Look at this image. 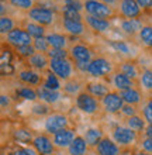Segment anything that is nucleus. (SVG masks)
Here are the masks:
<instances>
[{
    "label": "nucleus",
    "instance_id": "nucleus-1",
    "mask_svg": "<svg viewBox=\"0 0 152 155\" xmlns=\"http://www.w3.org/2000/svg\"><path fill=\"white\" fill-rule=\"evenodd\" d=\"M69 58L75 64V68L86 72L87 66L93 59V51L85 44H75L69 49Z\"/></svg>",
    "mask_w": 152,
    "mask_h": 155
},
{
    "label": "nucleus",
    "instance_id": "nucleus-2",
    "mask_svg": "<svg viewBox=\"0 0 152 155\" xmlns=\"http://www.w3.org/2000/svg\"><path fill=\"white\" fill-rule=\"evenodd\" d=\"M111 138L121 148L132 147L137 143H140V134L131 130V128H128L125 124L124 126H115L111 130Z\"/></svg>",
    "mask_w": 152,
    "mask_h": 155
},
{
    "label": "nucleus",
    "instance_id": "nucleus-3",
    "mask_svg": "<svg viewBox=\"0 0 152 155\" xmlns=\"http://www.w3.org/2000/svg\"><path fill=\"white\" fill-rule=\"evenodd\" d=\"M75 106H76V109L79 111H82L83 114H87V116L96 114L99 111V109L102 107L99 99L93 97L90 93H87L86 90H82L75 97Z\"/></svg>",
    "mask_w": 152,
    "mask_h": 155
},
{
    "label": "nucleus",
    "instance_id": "nucleus-4",
    "mask_svg": "<svg viewBox=\"0 0 152 155\" xmlns=\"http://www.w3.org/2000/svg\"><path fill=\"white\" fill-rule=\"evenodd\" d=\"M48 69L57 75L61 81L68 82L70 79H73L76 68H75V64L72 62V59L68 58V59H51Z\"/></svg>",
    "mask_w": 152,
    "mask_h": 155
},
{
    "label": "nucleus",
    "instance_id": "nucleus-5",
    "mask_svg": "<svg viewBox=\"0 0 152 155\" xmlns=\"http://www.w3.org/2000/svg\"><path fill=\"white\" fill-rule=\"evenodd\" d=\"M70 121L68 116L63 114V113H59V111H53L45 117V121H44V130H45L47 134L53 135L58 131L63 130V128H69Z\"/></svg>",
    "mask_w": 152,
    "mask_h": 155
},
{
    "label": "nucleus",
    "instance_id": "nucleus-6",
    "mask_svg": "<svg viewBox=\"0 0 152 155\" xmlns=\"http://www.w3.org/2000/svg\"><path fill=\"white\" fill-rule=\"evenodd\" d=\"M113 64H111L107 58L104 57H96L92 59V62L87 66L86 74L90 75L92 78H96V79H100V78H106L107 75L110 76L113 74Z\"/></svg>",
    "mask_w": 152,
    "mask_h": 155
},
{
    "label": "nucleus",
    "instance_id": "nucleus-7",
    "mask_svg": "<svg viewBox=\"0 0 152 155\" xmlns=\"http://www.w3.org/2000/svg\"><path fill=\"white\" fill-rule=\"evenodd\" d=\"M28 14V18L37 24L41 25H51L55 21V13H53L52 8L45 7L42 4H35L30 12H27Z\"/></svg>",
    "mask_w": 152,
    "mask_h": 155
},
{
    "label": "nucleus",
    "instance_id": "nucleus-8",
    "mask_svg": "<svg viewBox=\"0 0 152 155\" xmlns=\"http://www.w3.org/2000/svg\"><path fill=\"white\" fill-rule=\"evenodd\" d=\"M83 8L86 14L93 17H100V18H111L114 16L113 7L108 4L103 3L100 0H85L83 2Z\"/></svg>",
    "mask_w": 152,
    "mask_h": 155
},
{
    "label": "nucleus",
    "instance_id": "nucleus-9",
    "mask_svg": "<svg viewBox=\"0 0 152 155\" xmlns=\"http://www.w3.org/2000/svg\"><path fill=\"white\" fill-rule=\"evenodd\" d=\"M100 106L107 114H118L124 106V100L121 97L120 92L111 90L110 93H107L104 97L100 100Z\"/></svg>",
    "mask_w": 152,
    "mask_h": 155
},
{
    "label": "nucleus",
    "instance_id": "nucleus-10",
    "mask_svg": "<svg viewBox=\"0 0 152 155\" xmlns=\"http://www.w3.org/2000/svg\"><path fill=\"white\" fill-rule=\"evenodd\" d=\"M31 147L38 152V155H53L55 150H57V147H55V144L52 141V135L47 134V133L34 135Z\"/></svg>",
    "mask_w": 152,
    "mask_h": 155
},
{
    "label": "nucleus",
    "instance_id": "nucleus-11",
    "mask_svg": "<svg viewBox=\"0 0 152 155\" xmlns=\"http://www.w3.org/2000/svg\"><path fill=\"white\" fill-rule=\"evenodd\" d=\"M6 41H7L8 45H11L13 48H17V47H23V45H31L34 38L27 33L25 28L16 27L8 34H6Z\"/></svg>",
    "mask_w": 152,
    "mask_h": 155
},
{
    "label": "nucleus",
    "instance_id": "nucleus-12",
    "mask_svg": "<svg viewBox=\"0 0 152 155\" xmlns=\"http://www.w3.org/2000/svg\"><path fill=\"white\" fill-rule=\"evenodd\" d=\"M76 135H78L76 131L69 127V128H63V130L55 133L52 135V141L58 150H68L70 144L73 143V140L76 138Z\"/></svg>",
    "mask_w": 152,
    "mask_h": 155
},
{
    "label": "nucleus",
    "instance_id": "nucleus-13",
    "mask_svg": "<svg viewBox=\"0 0 152 155\" xmlns=\"http://www.w3.org/2000/svg\"><path fill=\"white\" fill-rule=\"evenodd\" d=\"M123 148L115 143L111 137L104 135V138L100 141L95 148L96 155H120Z\"/></svg>",
    "mask_w": 152,
    "mask_h": 155
},
{
    "label": "nucleus",
    "instance_id": "nucleus-14",
    "mask_svg": "<svg viewBox=\"0 0 152 155\" xmlns=\"http://www.w3.org/2000/svg\"><path fill=\"white\" fill-rule=\"evenodd\" d=\"M118 8L125 18H138L142 13V8L137 3V0H120Z\"/></svg>",
    "mask_w": 152,
    "mask_h": 155
},
{
    "label": "nucleus",
    "instance_id": "nucleus-15",
    "mask_svg": "<svg viewBox=\"0 0 152 155\" xmlns=\"http://www.w3.org/2000/svg\"><path fill=\"white\" fill-rule=\"evenodd\" d=\"M111 85L114 86V89L117 92H123V90L131 89V87H135V81H132L131 78H128L127 75H124L123 72H113L111 74Z\"/></svg>",
    "mask_w": 152,
    "mask_h": 155
},
{
    "label": "nucleus",
    "instance_id": "nucleus-16",
    "mask_svg": "<svg viewBox=\"0 0 152 155\" xmlns=\"http://www.w3.org/2000/svg\"><path fill=\"white\" fill-rule=\"evenodd\" d=\"M17 78L21 83H24L27 86H40L42 85V75L35 72L34 69H23L17 74Z\"/></svg>",
    "mask_w": 152,
    "mask_h": 155
},
{
    "label": "nucleus",
    "instance_id": "nucleus-17",
    "mask_svg": "<svg viewBox=\"0 0 152 155\" xmlns=\"http://www.w3.org/2000/svg\"><path fill=\"white\" fill-rule=\"evenodd\" d=\"M85 90H86L87 93H90L93 97L99 99V100H102L107 93H110L111 92L110 86L107 85V83H104V82H100V81H93V82L86 83Z\"/></svg>",
    "mask_w": 152,
    "mask_h": 155
},
{
    "label": "nucleus",
    "instance_id": "nucleus-18",
    "mask_svg": "<svg viewBox=\"0 0 152 155\" xmlns=\"http://www.w3.org/2000/svg\"><path fill=\"white\" fill-rule=\"evenodd\" d=\"M37 94H38V100L42 103H47V104H55L61 100L62 93L61 92H57V90H51L44 87L42 85L37 86Z\"/></svg>",
    "mask_w": 152,
    "mask_h": 155
},
{
    "label": "nucleus",
    "instance_id": "nucleus-19",
    "mask_svg": "<svg viewBox=\"0 0 152 155\" xmlns=\"http://www.w3.org/2000/svg\"><path fill=\"white\" fill-rule=\"evenodd\" d=\"M85 23H86V24L89 25L93 31H96V33H99V34L107 33V31L110 30V27H111L110 21L107 20V18L93 17V16H89V14L85 16Z\"/></svg>",
    "mask_w": 152,
    "mask_h": 155
},
{
    "label": "nucleus",
    "instance_id": "nucleus-20",
    "mask_svg": "<svg viewBox=\"0 0 152 155\" xmlns=\"http://www.w3.org/2000/svg\"><path fill=\"white\" fill-rule=\"evenodd\" d=\"M50 57L45 52H35L33 57L27 59V64L35 71H45L50 68Z\"/></svg>",
    "mask_w": 152,
    "mask_h": 155
},
{
    "label": "nucleus",
    "instance_id": "nucleus-21",
    "mask_svg": "<svg viewBox=\"0 0 152 155\" xmlns=\"http://www.w3.org/2000/svg\"><path fill=\"white\" fill-rule=\"evenodd\" d=\"M83 138L86 140L89 148H96V145L104 138V133L99 127H89L83 133Z\"/></svg>",
    "mask_w": 152,
    "mask_h": 155
},
{
    "label": "nucleus",
    "instance_id": "nucleus-22",
    "mask_svg": "<svg viewBox=\"0 0 152 155\" xmlns=\"http://www.w3.org/2000/svg\"><path fill=\"white\" fill-rule=\"evenodd\" d=\"M121 94V97H123L124 103H127V104H132V106H138L142 103L144 100V94L141 92L138 87H131V89H127V90H123V92H120Z\"/></svg>",
    "mask_w": 152,
    "mask_h": 155
},
{
    "label": "nucleus",
    "instance_id": "nucleus-23",
    "mask_svg": "<svg viewBox=\"0 0 152 155\" xmlns=\"http://www.w3.org/2000/svg\"><path fill=\"white\" fill-rule=\"evenodd\" d=\"M120 25H121V30L128 35L140 34V31L144 27V24H142V21L140 18H124V20H121Z\"/></svg>",
    "mask_w": 152,
    "mask_h": 155
},
{
    "label": "nucleus",
    "instance_id": "nucleus-24",
    "mask_svg": "<svg viewBox=\"0 0 152 155\" xmlns=\"http://www.w3.org/2000/svg\"><path fill=\"white\" fill-rule=\"evenodd\" d=\"M125 126L128 128L134 130L135 133H138V134H141V133L144 134L148 123H147V120H145V117L142 114H135V116H132V117L125 118Z\"/></svg>",
    "mask_w": 152,
    "mask_h": 155
},
{
    "label": "nucleus",
    "instance_id": "nucleus-25",
    "mask_svg": "<svg viewBox=\"0 0 152 155\" xmlns=\"http://www.w3.org/2000/svg\"><path fill=\"white\" fill-rule=\"evenodd\" d=\"M87 150H89V145L86 140L83 138V135H76L73 143L68 148V155H86Z\"/></svg>",
    "mask_w": 152,
    "mask_h": 155
},
{
    "label": "nucleus",
    "instance_id": "nucleus-26",
    "mask_svg": "<svg viewBox=\"0 0 152 155\" xmlns=\"http://www.w3.org/2000/svg\"><path fill=\"white\" fill-rule=\"evenodd\" d=\"M62 25L63 28L68 31L72 35H82L86 30V25H85V21H73V20H66V18H62Z\"/></svg>",
    "mask_w": 152,
    "mask_h": 155
},
{
    "label": "nucleus",
    "instance_id": "nucleus-27",
    "mask_svg": "<svg viewBox=\"0 0 152 155\" xmlns=\"http://www.w3.org/2000/svg\"><path fill=\"white\" fill-rule=\"evenodd\" d=\"M48 44H50L51 48H58V49H66V45H68V38L66 35L61 33H48L45 35Z\"/></svg>",
    "mask_w": 152,
    "mask_h": 155
},
{
    "label": "nucleus",
    "instance_id": "nucleus-28",
    "mask_svg": "<svg viewBox=\"0 0 152 155\" xmlns=\"http://www.w3.org/2000/svg\"><path fill=\"white\" fill-rule=\"evenodd\" d=\"M42 86L47 87V89H51V90H59L62 89V85H61V79L57 76L55 74H52L50 69L45 72L44 78H42Z\"/></svg>",
    "mask_w": 152,
    "mask_h": 155
},
{
    "label": "nucleus",
    "instance_id": "nucleus-29",
    "mask_svg": "<svg viewBox=\"0 0 152 155\" xmlns=\"http://www.w3.org/2000/svg\"><path fill=\"white\" fill-rule=\"evenodd\" d=\"M118 71H120V72H123L124 75H127L128 78H131L132 81H137V79L141 76L140 68L137 66L135 62H132V61L123 62V64L118 66Z\"/></svg>",
    "mask_w": 152,
    "mask_h": 155
},
{
    "label": "nucleus",
    "instance_id": "nucleus-30",
    "mask_svg": "<svg viewBox=\"0 0 152 155\" xmlns=\"http://www.w3.org/2000/svg\"><path fill=\"white\" fill-rule=\"evenodd\" d=\"M16 96L17 97L27 100V102H37L38 100V94H37V89L33 86H21L18 89H16Z\"/></svg>",
    "mask_w": 152,
    "mask_h": 155
},
{
    "label": "nucleus",
    "instance_id": "nucleus-31",
    "mask_svg": "<svg viewBox=\"0 0 152 155\" xmlns=\"http://www.w3.org/2000/svg\"><path fill=\"white\" fill-rule=\"evenodd\" d=\"M25 30H27V33L31 35V37L35 40V38H42L47 35V31H45V27L41 24H37V23H34V21H28V23H25Z\"/></svg>",
    "mask_w": 152,
    "mask_h": 155
},
{
    "label": "nucleus",
    "instance_id": "nucleus-32",
    "mask_svg": "<svg viewBox=\"0 0 152 155\" xmlns=\"http://www.w3.org/2000/svg\"><path fill=\"white\" fill-rule=\"evenodd\" d=\"M13 138L18 141V143L23 144H31L34 140V135L31 133V130H27V128H17V130L13 131Z\"/></svg>",
    "mask_w": 152,
    "mask_h": 155
},
{
    "label": "nucleus",
    "instance_id": "nucleus-33",
    "mask_svg": "<svg viewBox=\"0 0 152 155\" xmlns=\"http://www.w3.org/2000/svg\"><path fill=\"white\" fill-rule=\"evenodd\" d=\"M140 85L144 90H147V92H152V69L145 68V69L141 71Z\"/></svg>",
    "mask_w": 152,
    "mask_h": 155
},
{
    "label": "nucleus",
    "instance_id": "nucleus-34",
    "mask_svg": "<svg viewBox=\"0 0 152 155\" xmlns=\"http://www.w3.org/2000/svg\"><path fill=\"white\" fill-rule=\"evenodd\" d=\"M138 38H140V41L145 47L152 48V25H149V24L144 25L142 30L140 31V34H138Z\"/></svg>",
    "mask_w": 152,
    "mask_h": 155
},
{
    "label": "nucleus",
    "instance_id": "nucleus-35",
    "mask_svg": "<svg viewBox=\"0 0 152 155\" xmlns=\"http://www.w3.org/2000/svg\"><path fill=\"white\" fill-rule=\"evenodd\" d=\"M14 28H16V23H14V20H13L11 17H8V16L0 17V31H2L3 35L8 34Z\"/></svg>",
    "mask_w": 152,
    "mask_h": 155
},
{
    "label": "nucleus",
    "instance_id": "nucleus-36",
    "mask_svg": "<svg viewBox=\"0 0 152 155\" xmlns=\"http://www.w3.org/2000/svg\"><path fill=\"white\" fill-rule=\"evenodd\" d=\"M80 86H79V82H76L75 79H70V81L65 82V85H63V92L66 94H70V96H78L80 92Z\"/></svg>",
    "mask_w": 152,
    "mask_h": 155
},
{
    "label": "nucleus",
    "instance_id": "nucleus-37",
    "mask_svg": "<svg viewBox=\"0 0 152 155\" xmlns=\"http://www.w3.org/2000/svg\"><path fill=\"white\" fill-rule=\"evenodd\" d=\"M62 18L73 21H85V17L82 16V13L76 12V10H70V8H62Z\"/></svg>",
    "mask_w": 152,
    "mask_h": 155
},
{
    "label": "nucleus",
    "instance_id": "nucleus-38",
    "mask_svg": "<svg viewBox=\"0 0 152 155\" xmlns=\"http://www.w3.org/2000/svg\"><path fill=\"white\" fill-rule=\"evenodd\" d=\"M110 47L114 51L117 52H121V54H131V48H130V44H128L127 41H111L110 42Z\"/></svg>",
    "mask_w": 152,
    "mask_h": 155
},
{
    "label": "nucleus",
    "instance_id": "nucleus-39",
    "mask_svg": "<svg viewBox=\"0 0 152 155\" xmlns=\"http://www.w3.org/2000/svg\"><path fill=\"white\" fill-rule=\"evenodd\" d=\"M31 113H33V114H37V116H48L50 114V104L42 103V102H34Z\"/></svg>",
    "mask_w": 152,
    "mask_h": 155
},
{
    "label": "nucleus",
    "instance_id": "nucleus-40",
    "mask_svg": "<svg viewBox=\"0 0 152 155\" xmlns=\"http://www.w3.org/2000/svg\"><path fill=\"white\" fill-rule=\"evenodd\" d=\"M8 3L14 7L20 8V10H27V12H30L35 6L34 0H8Z\"/></svg>",
    "mask_w": 152,
    "mask_h": 155
},
{
    "label": "nucleus",
    "instance_id": "nucleus-41",
    "mask_svg": "<svg viewBox=\"0 0 152 155\" xmlns=\"http://www.w3.org/2000/svg\"><path fill=\"white\" fill-rule=\"evenodd\" d=\"M14 51H16L20 57L25 58V59H28V58H31L34 55V54L37 52L35 51V48H34V45H23V47H17V48H14Z\"/></svg>",
    "mask_w": 152,
    "mask_h": 155
},
{
    "label": "nucleus",
    "instance_id": "nucleus-42",
    "mask_svg": "<svg viewBox=\"0 0 152 155\" xmlns=\"http://www.w3.org/2000/svg\"><path fill=\"white\" fill-rule=\"evenodd\" d=\"M33 45H34V48H35V51L37 52H48L51 49L50 44H48V41H47L45 37H42V38H35V40L33 41Z\"/></svg>",
    "mask_w": 152,
    "mask_h": 155
},
{
    "label": "nucleus",
    "instance_id": "nucleus-43",
    "mask_svg": "<svg viewBox=\"0 0 152 155\" xmlns=\"http://www.w3.org/2000/svg\"><path fill=\"white\" fill-rule=\"evenodd\" d=\"M47 55L50 57V59H68L69 58V51L66 49H58V48H51Z\"/></svg>",
    "mask_w": 152,
    "mask_h": 155
},
{
    "label": "nucleus",
    "instance_id": "nucleus-44",
    "mask_svg": "<svg viewBox=\"0 0 152 155\" xmlns=\"http://www.w3.org/2000/svg\"><path fill=\"white\" fill-rule=\"evenodd\" d=\"M120 114L123 116V117H125V118L132 117V116L138 114V109H137V106L124 103V106H123V109H121V111H120Z\"/></svg>",
    "mask_w": 152,
    "mask_h": 155
},
{
    "label": "nucleus",
    "instance_id": "nucleus-45",
    "mask_svg": "<svg viewBox=\"0 0 152 155\" xmlns=\"http://www.w3.org/2000/svg\"><path fill=\"white\" fill-rule=\"evenodd\" d=\"M140 148L144 152L152 155V138H149L147 135H142L140 138Z\"/></svg>",
    "mask_w": 152,
    "mask_h": 155
},
{
    "label": "nucleus",
    "instance_id": "nucleus-46",
    "mask_svg": "<svg viewBox=\"0 0 152 155\" xmlns=\"http://www.w3.org/2000/svg\"><path fill=\"white\" fill-rule=\"evenodd\" d=\"M142 116L145 117L148 124H152V99H148L142 107Z\"/></svg>",
    "mask_w": 152,
    "mask_h": 155
},
{
    "label": "nucleus",
    "instance_id": "nucleus-47",
    "mask_svg": "<svg viewBox=\"0 0 152 155\" xmlns=\"http://www.w3.org/2000/svg\"><path fill=\"white\" fill-rule=\"evenodd\" d=\"M63 8H70V10H76V12H85L82 2H75V0H65L63 2Z\"/></svg>",
    "mask_w": 152,
    "mask_h": 155
},
{
    "label": "nucleus",
    "instance_id": "nucleus-48",
    "mask_svg": "<svg viewBox=\"0 0 152 155\" xmlns=\"http://www.w3.org/2000/svg\"><path fill=\"white\" fill-rule=\"evenodd\" d=\"M10 155H38V152L33 147H18Z\"/></svg>",
    "mask_w": 152,
    "mask_h": 155
},
{
    "label": "nucleus",
    "instance_id": "nucleus-49",
    "mask_svg": "<svg viewBox=\"0 0 152 155\" xmlns=\"http://www.w3.org/2000/svg\"><path fill=\"white\" fill-rule=\"evenodd\" d=\"M0 102H2V107L6 109V107H8L10 104H11V99H10V96H7V94L2 93V96H0Z\"/></svg>",
    "mask_w": 152,
    "mask_h": 155
},
{
    "label": "nucleus",
    "instance_id": "nucleus-50",
    "mask_svg": "<svg viewBox=\"0 0 152 155\" xmlns=\"http://www.w3.org/2000/svg\"><path fill=\"white\" fill-rule=\"evenodd\" d=\"M137 3L140 4L142 10H149L152 8V0H137Z\"/></svg>",
    "mask_w": 152,
    "mask_h": 155
},
{
    "label": "nucleus",
    "instance_id": "nucleus-51",
    "mask_svg": "<svg viewBox=\"0 0 152 155\" xmlns=\"http://www.w3.org/2000/svg\"><path fill=\"white\" fill-rule=\"evenodd\" d=\"M144 135L152 138V124H148V126H147V128H145V131H144Z\"/></svg>",
    "mask_w": 152,
    "mask_h": 155
},
{
    "label": "nucleus",
    "instance_id": "nucleus-52",
    "mask_svg": "<svg viewBox=\"0 0 152 155\" xmlns=\"http://www.w3.org/2000/svg\"><path fill=\"white\" fill-rule=\"evenodd\" d=\"M100 2H103V3L108 4V6H113V4L117 3V0H100Z\"/></svg>",
    "mask_w": 152,
    "mask_h": 155
},
{
    "label": "nucleus",
    "instance_id": "nucleus-53",
    "mask_svg": "<svg viewBox=\"0 0 152 155\" xmlns=\"http://www.w3.org/2000/svg\"><path fill=\"white\" fill-rule=\"evenodd\" d=\"M131 155H151V154H147V152H144L142 150H140V151H134V152H131Z\"/></svg>",
    "mask_w": 152,
    "mask_h": 155
},
{
    "label": "nucleus",
    "instance_id": "nucleus-54",
    "mask_svg": "<svg viewBox=\"0 0 152 155\" xmlns=\"http://www.w3.org/2000/svg\"><path fill=\"white\" fill-rule=\"evenodd\" d=\"M34 2H35V3H44L45 0H34Z\"/></svg>",
    "mask_w": 152,
    "mask_h": 155
},
{
    "label": "nucleus",
    "instance_id": "nucleus-55",
    "mask_svg": "<svg viewBox=\"0 0 152 155\" xmlns=\"http://www.w3.org/2000/svg\"><path fill=\"white\" fill-rule=\"evenodd\" d=\"M75 2H80V0H75Z\"/></svg>",
    "mask_w": 152,
    "mask_h": 155
},
{
    "label": "nucleus",
    "instance_id": "nucleus-56",
    "mask_svg": "<svg viewBox=\"0 0 152 155\" xmlns=\"http://www.w3.org/2000/svg\"><path fill=\"white\" fill-rule=\"evenodd\" d=\"M2 155H6V154H2Z\"/></svg>",
    "mask_w": 152,
    "mask_h": 155
}]
</instances>
